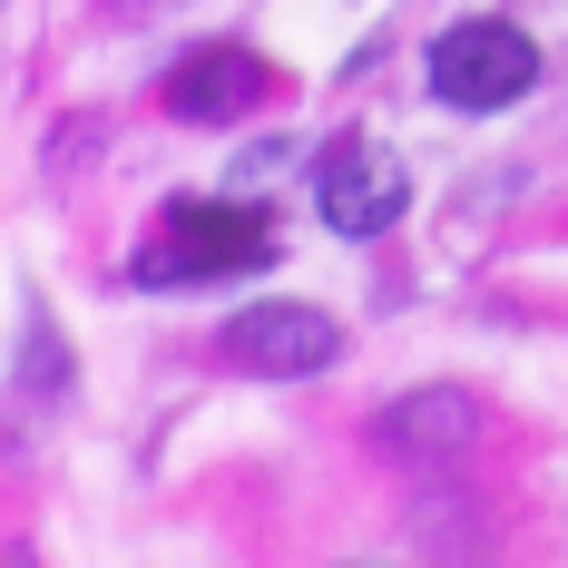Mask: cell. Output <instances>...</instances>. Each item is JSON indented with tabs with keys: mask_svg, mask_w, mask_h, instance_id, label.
<instances>
[{
	"mask_svg": "<svg viewBox=\"0 0 568 568\" xmlns=\"http://www.w3.org/2000/svg\"><path fill=\"white\" fill-rule=\"evenodd\" d=\"M275 255V226L255 206H176L158 245H138V284H216V275H255Z\"/></svg>",
	"mask_w": 568,
	"mask_h": 568,
	"instance_id": "1",
	"label": "cell"
},
{
	"mask_svg": "<svg viewBox=\"0 0 568 568\" xmlns=\"http://www.w3.org/2000/svg\"><path fill=\"white\" fill-rule=\"evenodd\" d=\"M265 59L255 50H196L168 69V118H186V128H235V118L265 109Z\"/></svg>",
	"mask_w": 568,
	"mask_h": 568,
	"instance_id": "5",
	"label": "cell"
},
{
	"mask_svg": "<svg viewBox=\"0 0 568 568\" xmlns=\"http://www.w3.org/2000/svg\"><path fill=\"white\" fill-rule=\"evenodd\" d=\"M529 89H539V50L510 20H460V30L432 40V99L442 109L490 118V109H510V99H529Z\"/></svg>",
	"mask_w": 568,
	"mask_h": 568,
	"instance_id": "2",
	"label": "cell"
},
{
	"mask_svg": "<svg viewBox=\"0 0 568 568\" xmlns=\"http://www.w3.org/2000/svg\"><path fill=\"white\" fill-rule=\"evenodd\" d=\"M343 353L334 314L324 304H245L226 324V363L235 373H265V383H294V373H324Z\"/></svg>",
	"mask_w": 568,
	"mask_h": 568,
	"instance_id": "4",
	"label": "cell"
},
{
	"mask_svg": "<svg viewBox=\"0 0 568 568\" xmlns=\"http://www.w3.org/2000/svg\"><path fill=\"white\" fill-rule=\"evenodd\" d=\"M402 206H412V176L383 138H334L324 158H314V216L334 235H383L402 226Z\"/></svg>",
	"mask_w": 568,
	"mask_h": 568,
	"instance_id": "3",
	"label": "cell"
},
{
	"mask_svg": "<svg viewBox=\"0 0 568 568\" xmlns=\"http://www.w3.org/2000/svg\"><path fill=\"white\" fill-rule=\"evenodd\" d=\"M383 432H393V442H470V402L460 393H412Z\"/></svg>",
	"mask_w": 568,
	"mask_h": 568,
	"instance_id": "6",
	"label": "cell"
}]
</instances>
